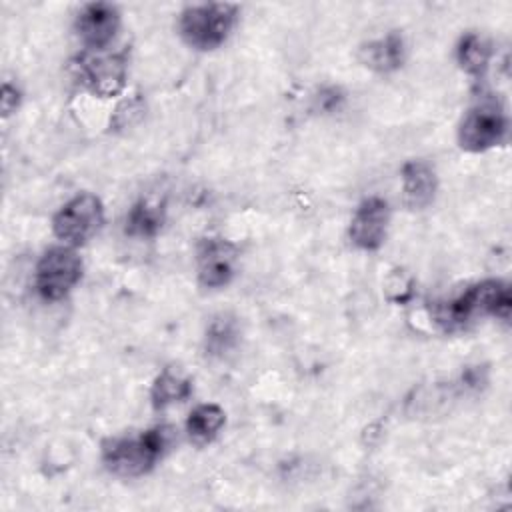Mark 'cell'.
Returning a JSON list of instances; mask_svg holds the SVG:
<instances>
[{
	"instance_id": "obj_3",
	"label": "cell",
	"mask_w": 512,
	"mask_h": 512,
	"mask_svg": "<svg viewBox=\"0 0 512 512\" xmlns=\"http://www.w3.org/2000/svg\"><path fill=\"white\" fill-rule=\"evenodd\" d=\"M238 16L236 4H196L180 14V34L196 50H214L232 32Z\"/></svg>"
},
{
	"instance_id": "obj_19",
	"label": "cell",
	"mask_w": 512,
	"mask_h": 512,
	"mask_svg": "<svg viewBox=\"0 0 512 512\" xmlns=\"http://www.w3.org/2000/svg\"><path fill=\"white\" fill-rule=\"evenodd\" d=\"M0 104H2V116H10L12 112H16V108L20 104V92L10 82H4V86H2Z\"/></svg>"
},
{
	"instance_id": "obj_4",
	"label": "cell",
	"mask_w": 512,
	"mask_h": 512,
	"mask_svg": "<svg viewBox=\"0 0 512 512\" xmlns=\"http://www.w3.org/2000/svg\"><path fill=\"white\" fill-rule=\"evenodd\" d=\"M72 70L76 80L94 96L112 98L118 96L126 86L128 62L122 52L84 50L74 58Z\"/></svg>"
},
{
	"instance_id": "obj_10",
	"label": "cell",
	"mask_w": 512,
	"mask_h": 512,
	"mask_svg": "<svg viewBox=\"0 0 512 512\" xmlns=\"http://www.w3.org/2000/svg\"><path fill=\"white\" fill-rule=\"evenodd\" d=\"M390 222L388 202L372 196L366 198L354 212L350 222V240L362 250H378L386 238Z\"/></svg>"
},
{
	"instance_id": "obj_7",
	"label": "cell",
	"mask_w": 512,
	"mask_h": 512,
	"mask_svg": "<svg viewBox=\"0 0 512 512\" xmlns=\"http://www.w3.org/2000/svg\"><path fill=\"white\" fill-rule=\"evenodd\" d=\"M104 222V208L98 196L82 192L68 200L52 220V230L66 246H80L90 240Z\"/></svg>"
},
{
	"instance_id": "obj_2",
	"label": "cell",
	"mask_w": 512,
	"mask_h": 512,
	"mask_svg": "<svg viewBox=\"0 0 512 512\" xmlns=\"http://www.w3.org/2000/svg\"><path fill=\"white\" fill-rule=\"evenodd\" d=\"M512 294L502 280H484L468 286L462 294L436 308V322L446 330L464 328L476 316H496L508 320Z\"/></svg>"
},
{
	"instance_id": "obj_14",
	"label": "cell",
	"mask_w": 512,
	"mask_h": 512,
	"mask_svg": "<svg viewBox=\"0 0 512 512\" xmlns=\"http://www.w3.org/2000/svg\"><path fill=\"white\" fill-rule=\"evenodd\" d=\"M226 422V414L218 404L196 406L186 420V432L192 442L208 444L212 442Z\"/></svg>"
},
{
	"instance_id": "obj_15",
	"label": "cell",
	"mask_w": 512,
	"mask_h": 512,
	"mask_svg": "<svg viewBox=\"0 0 512 512\" xmlns=\"http://www.w3.org/2000/svg\"><path fill=\"white\" fill-rule=\"evenodd\" d=\"M164 224V208L150 200L136 202L126 214V234L132 238H154Z\"/></svg>"
},
{
	"instance_id": "obj_11",
	"label": "cell",
	"mask_w": 512,
	"mask_h": 512,
	"mask_svg": "<svg viewBox=\"0 0 512 512\" xmlns=\"http://www.w3.org/2000/svg\"><path fill=\"white\" fill-rule=\"evenodd\" d=\"M436 174L430 164L422 160H410L402 166V192L404 204L412 210L426 208L436 194Z\"/></svg>"
},
{
	"instance_id": "obj_18",
	"label": "cell",
	"mask_w": 512,
	"mask_h": 512,
	"mask_svg": "<svg viewBox=\"0 0 512 512\" xmlns=\"http://www.w3.org/2000/svg\"><path fill=\"white\" fill-rule=\"evenodd\" d=\"M342 104H344V94L340 88H334V86L322 88L316 96V106L322 112H336V110H340Z\"/></svg>"
},
{
	"instance_id": "obj_5",
	"label": "cell",
	"mask_w": 512,
	"mask_h": 512,
	"mask_svg": "<svg viewBox=\"0 0 512 512\" xmlns=\"http://www.w3.org/2000/svg\"><path fill=\"white\" fill-rule=\"evenodd\" d=\"M82 276V260L74 252L72 246H56L42 254L36 264L34 286L36 292L48 300H62L80 280Z\"/></svg>"
},
{
	"instance_id": "obj_1",
	"label": "cell",
	"mask_w": 512,
	"mask_h": 512,
	"mask_svg": "<svg viewBox=\"0 0 512 512\" xmlns=\"http://www.w3.org/2000/svg\"><path fill=\"white\" fill-rule=\"evenodd\" d=\"M172 440L174 432L168 426H156L138 436L112 438L102 446V462L116 476L136 478L154 468Z\"/></svg>"
},
{
	"instance_id": "obj_17",
	"label": "cell",
	"mask_w": 512,
	"mask_h": 512,
	"mask_svg": "<svg viewBox=\"0 0 512 512\" xmlns=\"http://www.w3.org/2000/svg\"><path fill=\"white\" fill-rule=\"evenodd\" d=\"M238 342V324L228 314L216 316L206 330V354L222 358Z\"/></svg>"
},
{
	"instance_id": "obj_9",
	"label": "cell",
	"mask_w": 512,
	"mask_h": 512,
	"mask_svg": "<svg viewBox=\"0 0 512 512\" xmlns=\"http://www.w3.org/2000/svg\"><path fill=\"white\" fill-rule=\"evenodd\" d=\"M120 28V12L108 2L86 4L76 16V34L86 50H104Z\"/></svg>"
},
{
	"instance_id": "obj_13",
	"label": "cell",
	"mask_w": 512,
	"mask_h": 512,
	"mask_svg": "<svg viewBox=\"0 0 512 512\" xmlns=\"http://www.w3.org/2000/svg\"><path fill=\"white\" fill-rule=\"evenodd\" d=\"M192 394V380L172 368L160 372L152 384L150 400L156 410L168 408L176 402H184Z\"/></svg>"
},
{
	"instance_id": "obj_12",
	"label": "cell",
	"mask_w": 512,
	"mask_h": 512,
	"mask_svg": "<svg viewBox=\"0 0 512 512\" xmlns=\"http://www.w3.org/2000/svg\"><path fill=\"white\" fill-rule=\"evenodd\" d=\"M406 44L398 32H388L386 36L372 40L360 48V60L374 72H394L404 64Z\"/></svg>"
},
{
	"instance_id": "obj_6",
	"label": "cell",
	"mask_w": 512,
	"mask_h": 512,
	"mask_svg": "<svg viewBox=\"0 0 512 512\" xmlns=\"http://www.w3.org/2000/svg\"><path fill=\"white\" fill-rule=\"evenodd\" d=\"M508 130L506 114L498 100L482 98L462 118L458 142L468 152H484L498 146Z\"/></svg>"
},
{
	"instance_id": "obj_16",
	"label": "cell",
	"mask_w": 512,
	"mask_h": 512,
	"mask_svg": "<svg viewBox=\"0 0 512 512\" xmlns=\"http://www.w3.org/2000/svg\"><path fill=\"white\" fill-rule=\"evenodd\" d=\"M456 58L464 72L480 78L488 68V62L492 58V48L480 34L468 32L458 42Z\"/></svg>"
},
{
	"instance_id": "obj_8",
	"label": "cell",
	"mask_w": 512,
	"mask_h": 512,
	"mask_svg": "<svg viewBox=\"0 0 512 512\" xmlns=\"http://www.w3.org/2000/svg\"><path fill=\"white\" fill-rule=\"evenodd\" d=\"M238 248L226 238H206L196 252L198 282L204 288L226 286L236 270Z\"/></svg>"
}]
</instances>
